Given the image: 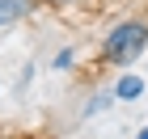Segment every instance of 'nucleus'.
Instances as JSON below:
<instances>
[{
	"label": "nucleus",
	"instance_id": "423d86ee",
	"mask_svg": "<svg viewBox=\"0 0 148 139\" xmlns=\"http://www.w3.org/2000/svg\"><path fill=\"white\" fill-rule=\"evenodd\" d=\"M34 4H51V9H72V4H85V0H34Z\"/></svg>",
	"mask_w": 148,
	"mask_h": 139
},
{
	"label": "nucleus",
	"instance_id": "f257e3e1",
	"mask_svg": "<svg viewBox=\"0 0 148 139\" xmlns=\"http://www.w3.org/2000/svg\"><path fill=\"white\" fill-rule=\"evenodd\" d=\"M148 51V17H127V21L110 25L97 42V63L102 68H127V63H136L140 55Z\"/></svg>",
	"mask_w": 148,
	"mask_h": 139
},
{
	"label": "nucleus",
	"instance_id": "0eeeda50",
	"mask_svg": "<svg viewBox=\"0 0 148 139\" xmlns=\"http://www.w3.org/2000/svg\"><path fill=\"white\" fill-rule=\"evenodd\" d=\"M136 139H148V127H140V135H136Z\"/></svg>",
	"mask_w": 148,
	"mask_h": 139
},
{
	"label": "nucleus",
	"instance_id": "7ed1b4c3",
	"mask_svg": "<svg viewBox=\"0 0 148 139\" xmlns=\"http://www.w3.org/2000/svg\"><path fill=\"white\" fill-rule=\"evenodd\" d=\"M30 9H34V0H0V30L17 25L21 17H30Z\"/></svg>",
	"mask_w": 148,
	"mask_h": 139
},
{
	"label": "nucleus",
	"instance_id": "39448f33",
	"mask_svg": "<svg viewBox=\"0 0 148 139\" xmlns=\"http://www.w3.org/2000/svg\"><path fill=\"white\" fill-rule=\"evenodd\" d=\"M72 63H76V46H64V51L51 59V68H55V72H68Z\"/></svg>",
	"mask_w": 148,
	"mask_h": 139
},
{
	"label": "nucleus",
	"instance_id": "f03ea898",
	"mask_svg": "<svg viewBox=\"0 0 148 139\" xmlns=\"http://www.w3.org/2000/svg\"><path fill=\"white\" fill-rule=\"evenodd\" d=\"M144 89H148V80H144V76H136V72H123V76L110 84L114 101H140V97H144Z\"/></svg>",
	"mask_w": 148,
	"mask_h": 139
},
{
	"label": "nucleus",
	"instance_id": "20e7f679",
	"mask_svg": "<svg viewBox=\"0 0 148 139\" xmlns=\"http://www.w3.org/2000/svg\"><path fill=\"white\" fill-rule=\"evenodd\" d=\"M110 105H114V93H110V89H102V93H93L89 101L80 105V122H85V118H93V114H102V110H110Z\"/></svg>",
	"mask_w": 148,
	"mask_h": 139
}]
</instances>
